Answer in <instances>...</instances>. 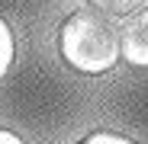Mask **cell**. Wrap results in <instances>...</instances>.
Returning <instances> with one entry per match:
<instances>
[{"label":"cell","mask_w":148,"mask_h":144,"mask_svg":"<svg viewBox=\"0 0 148 144\" xmlns=\"http://www.w3.org/2000/svg\"><path fill=\"white\" fill-rule=\"evenodd\" d=\"M58 51L68 67L77 74L97 77L113 70L119 61V29L110 22V16L97 13L93 7L74 10L58 32Z\"/></svg>","instance_id":"6da1fadb"},{"label":"cell","mask_w":148,"mask_h":144,"mask_svg":"<svg viewBox=\"0 0 148 144\" xmlns=\"http://www.w3.org/2000/svg\"><path fill=\"white\" fill-rule=\"evenodd\" d=\"M119 58L132 67H148V7H142L119 32Z\"/></svg>","instance_id":"7a4b0ae2"},{"label":"cell","mask_w":148,"mask_h":144,"mask_svg":"<svg viewBox=\"0 0 148 144\" xmlns=\"http://www.w3.org/2000/svg\"><path fill=\"white\" fill-rule=\"evenodd\" d=\"M87 3L103 16H129L142 7H148V0H87Z\"/></svg>","instance_id":"3957f363"},{"label":"cell","mask_w":148,"mask_h":144,"mask_svg":"<svg viewBox=\"0 0 148 144\" xmlns=\"http://www.w3.org/2000/svg\"><path fill=\"white\" fill-rule=\"evenodd\" d=\"M10 67H13V32L7 19H0V80L10 74Z\"/></svg>","instance_id":"277c9868"},{"label":"cell","mask_w":148,"mask_h":144,"mask_svg":"<svg viewBox=\"0 0 148 144\" xmlns=\"http://www.w3.org/2000/svg\"><path fill=\"white\" fill-rule=\"evenodd\" d=\"M81 144H135V141L126 138V135H116V131H93V135H87Z\"/></svg>","instance_id":"5b68a950"},{"label":"cell","mask_w":148,"mask_h":144,"mask_svg":"<svg viewBox=\"0 0 148 144\" xmlns=\"http://www.w3.org/2000/svg\"><path fill=\"white\" fill-rule=\"evenodd\" d=\"M0 144H23V138L10 128H0Z\"/></svg>","instance_id":"8992f818"}]
</instances>
